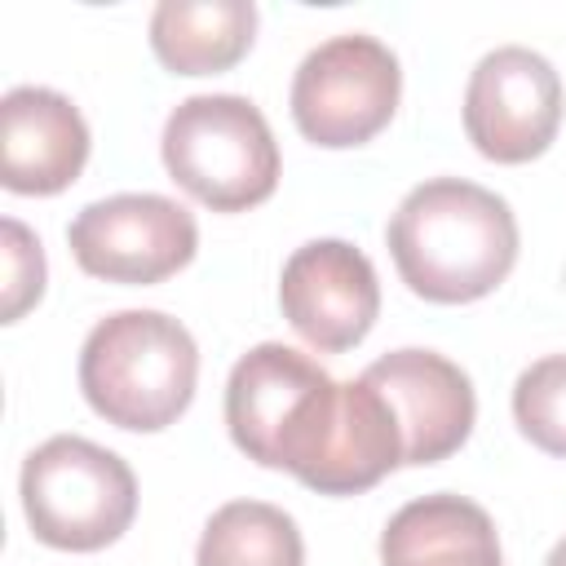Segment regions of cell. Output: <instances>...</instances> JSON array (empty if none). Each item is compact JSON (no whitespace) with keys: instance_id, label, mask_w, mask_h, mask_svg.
I'll return each instance as SVG.
<instances>
[{"instance_id":"11","label":"cell","mask_w":566,"mask_h":566,"mask_svg":"<svg viewBox=\"0 0 566 566\" xmlns=\"http://www.w3.org/2000/svg\"><path fill=\"white\" fill-rule=\"evenodd\" d=\"M88 159V124L71 97L22 84L0 102V181L13 195H57Z\"/></svg>"},{"instance_id":"18","label":"cell","mask_w":566,"mask_h":566,"mask_svg":"<svg viewBox=\"0 0 566 566\" xmlns=\"http://www.w3.org/2000/svg\"><path fill=\"white\" fill-rule=\"evenodd\" d=\"M544 566H566V539H562V544L548 553V562H544Z\"/></svg>"},{"instance_id":"2","label":"cell","mask_w":566,"mask_h":566,"mask_svg":"<svg viewBox=\"0 0 566 566\" xmlns=\"http://www.w3.org/2000/svg\"><path fill=\"white\" fill-rule=\"evenodd\" d=\"M195 336L159 310H119L102 318L80 349V389L88 407L119 429H168L195 398Z\"/></svg>"},{"instance_id":"16","label":"cell","mask_w":566,"mask_h":566,"mask_svg":"<svg viewBox=\"0 0 566 566\" xmlns=\"http://www.w3.org/2000/svg\"><path fill=\"white\" fill-rule=\"evenodd\" d=\"M513 420L539 451L566 460V354H548L517 376Z\"/></svg>"},{"instance_id":"13","label":"cell","mask_w":566,"mask_h":566,"mask_svg":"<svg viewBox=\"0 0 566 566\" xmlns=\"http://www.w3.org/2000/svg\"><path fill=\"white\" fill-rule=\"evenodd\" d=\"M398 464H402V429H398L389 402L363 376L345 380L336 424H332L327 447H323L314 473L305 478V486L318 495H358V491L376 486L385 473H394Z\"/></svg>"},{"instance_id":"3","label":"cell","mask_w":566,"mask_h":566,"mask_svg":"<svg viewBox=\"0 0 566 566\" xmlns=\"http://www.w3.org/2000/svg\"><path fill=\"white\" fill-rule=\"evenodd\" d=\"M340 380H332L310 354L265 340L248 349L226 380V424L234 447L305 482L336 424Z\"/></svg>"},{"instance_id":"5","label":"cell","mask_w":566,"mask_h":566,"mask_svg":"<svg viewBox=\"0 0 566 566\" xmlns=\"http://www.w3.org/2000/svg\"><path fill=\"white\" fill-rule=\"evenodd\" d=\"M22 509L35 539L49 548L93 553L128 531L137 513V478L115 451L57 433L22 460Z\"/></svg>"},{"instance_id":"7","label":"cell","mask_w":566,"mask_h":566,"mask_svg":"<svg viewBox=\"0 0 566 566\" xmlns=\"http://www.w3.org/2000/svg\"><path fill=\"white\" fill-rule=\"evenodd\" d=\"M66 239L84 274L146 287L190 265L199 226L168 195H111L88 203L71 221Z\"/></svg>"},{"instance_id":"4","label":"cell","mask_w":566,"mask_h":566,"mask_svg":"<svg viewBox=\"0 0 566 566\" xmlns=\"http://www.w3.org/2000/svg\"><path fill=\"white\" fill-rule=\"evenodd\" d=\"M164 168L212 212H243L274 195L279 146L265 115L239 93L186 97L164 124Z\"/></svg>"},{"instance_id":"15","label":"cell","mask_w":566,"mask_h":566,"mask_svg":"<svg viewBox=\"0 0 566 566\" xmlns=\"http://www.w3.org/2000/svg\"><path fill=\"white\" fill-rule=\"evenodd\" d=\"M195 566H305V544L283 509L230 500L208 517Z\"/></svg>"},{"instance_id":"8","label":"cell","mask_w":566,"mask_h":566,"mask_svg":"<svg viewBox=\"0 0 566 566\" xmlns=\"http://www.w3.org/2000/svg\"><path fill=\"white\" fill-rule=\"evenodd\" d=\"M562 124V80L548 57L522 44L486 53L464 88V133L495 164H526L548 150Z\"/></svg>"},{"instance_id":"1","label":"cell","mask_w":566,"mask_h":566,"mask_svg":"<svg viewBox=\"0 0 566 566\" xmlns=\"http://www.w3.org/2000/svg\"><path fill=\"white\" fill-rule=\"evenodd\" d=\"M389 252L416 296L464 305L509 279L517 261V221L495 190L460 177H433L398 203L389 221Z\"/></svg>"},{"instance_id":"17","label":"cell","mask_w":566,"mask_h":566,"mask_svg":"<svg viewBox=\"0 0 566 566\" xmlns=\"http://www.w3.org/2000/svg\"><path fill=\"white\" fill-rule=\"evenodd\" d=\"M0 248H4V283H0L4 287V305H0V318L18 323L44 292V252H40V239L13 217L0 221Z\"/></svg>"},{"instance_id":"6","label":"cell","mask_w":566,"mask_h":566,"mask_svg":"<svg viewBox=\"0 0 566 566\" xmlns=\"http://www.w3.org/2000/svg\"><path fill=\"white\" fill-rule=\"evenodd\" d=\"M398 93H402V71L389 44L349 31V35H332L296 66L292 119L314 146L327 150L363 146L394 119Z\"/></svg>"},{"instance_id":"9","label":"cell","mask_w":566,"mask_h":566,"mask_svg":"<svg viewBox=\"0 0 566 566\" xmlns=\"http://www.w3.org/2000/svg\"><path fill=\"white\" fill-rule=\"evenodd\" d=\"M279 305L305 345L340 354L371 332L380 314V283L371 261L354 243L314 239L287 256L279 279Z\"/></svg>"},{"instance_id":"12","label":"cell","mask_w":566,"mask_h":566,"mask_svg":"<svg viewBox=\"0 0 566 566\" xmlns=\"http://www.w3.org/2000/svg\"><path fill=\"white\" fill-rule=\"evenodd\" d=\"M385 566H504L495 522L464 495H424L402 504L380 535Z\"/></svg>"},{"instance_id":"10","label":"cell","mask_w":566,"mask_h":566,"mask_svg":"<svg viewBox=\"0 0 566 566\" xmlns=\"http://www.w3.org/2000/svg\"><path fill=\"white\" fill-rule=\"evenodd\" d=\"M363 380L380 389L402 429V464H438L460 451L473 429V385L451 358L433 349H394L376 358Z\"/></svg>"},{"instance_id":"14","label":"cell","mask_w":566,"mask_h":566,"mask_svg":"<svg viewBox=\"0 0 566 566\" xmlns=\"http://www.w3.org/2000/svg\"><path fill=\"white\" fill-rule=\"evenodd\" d=\"M256 35L252 0H164L150 13V49L172 75L230 71Z\"/></svg>"}]
</instances>
